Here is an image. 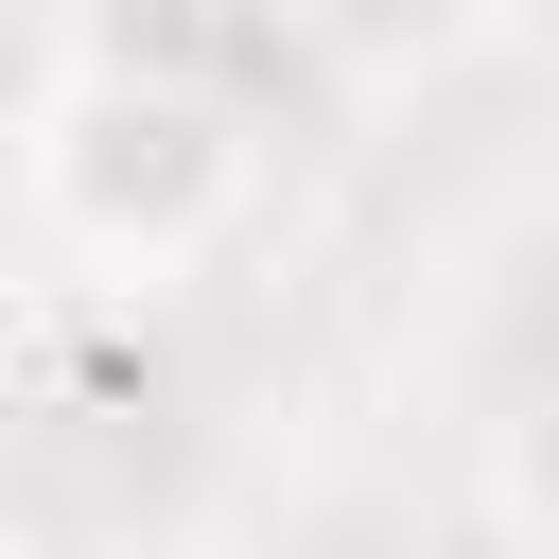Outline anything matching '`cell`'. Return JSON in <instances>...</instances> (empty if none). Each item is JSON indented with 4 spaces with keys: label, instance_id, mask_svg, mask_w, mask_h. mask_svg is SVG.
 Segmentation results:
<instances>
[{
    "label": "cell",
    "instance_id": "obj_4",
    "mask_svg": "<svg viewBox=\"0 0 559 559\" xmlns=\"http://www.w3.org/2000/svg\"><path fill=\"white\" fill-rule=\"evenodd\" d=\"M489 507H507V542H542V559H559V367L489 419Z\"/></svg>",
    "mask_w": 559,
    "mask_h": 559
},
{
    "label": "cell",
    "instance_id": "obj_5",
    "mask_svg": "<svg viewBox=\"0 0 559 559\" xmlns=\"http://www.w3.org/2000/svg\"><path fill=\"white\" fill-rule=\"evenodd\" d=\"M0 367H17V262H0Z\"/></svg>",
    "mask_w": 559,
    "mask_h": 559
},
{
    "label": "cell",
    "instance_id": "obj_1",
    "mask_svg": "<svg viewBox=\"0 0 559 559\" xmlns=\"http://www.w3.org/2000/svg\"><path fill=\"white\" fill-rule=\"evenodd\" d=\"M262 192V140L227 87H122V70H52L17 122V210L87 262V280H192Z\"/></svg>",
    "mask_w": 559,
    "mask_h": 559
},
{
    "label": "cell",
    "instance_id": "obj_3",
    "mask_svg": "<svg viewBox=\"0 0 559 559\" xmlns=\"http://www.w3.org/2000/svg\"><path fill=\"white\" fill-rule=\"evenodd\" d=\"M297 35H314L332 87H419L489 35V0H297Z\"/></svg>",
    "mask_w": 559,
    "mask_h": 559
},
{
    "label": "cell",
    "instance_id": "obj_2",
    "mask_svg": "<svg viewBox=\"0 0 559 559\" xmlns=\"http://www.w3.org/2000/svg\"><path fill=\"white\" fill-rule=\"evenodd\" d=\"M70 17V70H122V87H245V0H52Z\"/></svg>",
    "mask_w": 559,
    "mask_h": 559
}]
</instances>
